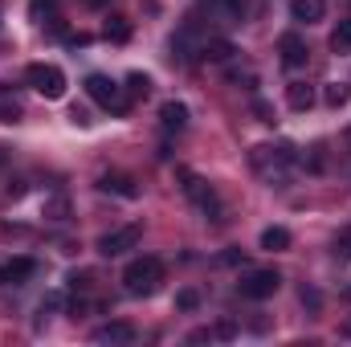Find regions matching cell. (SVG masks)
Instances as JSON below:
<instances>
[{
	"label": "cell",
	"mask_w": 351,
	"mask_h": 347,
	"mask_svg": "<svg viewBox=\"0 0 351 347\" xmlns=\"http://www.w3.org/2000/svg\"><path fill=\"white\" fill-rule=\"evenodd\" d=\"M294 160H298V152H294L290 143H262V147L250 152V164H254L258 176L269 180V184H286V176H290V168H294Z\"/></svg>",
	"instance_id": "obj_1"
},
{
	"label": "cell",
	"mask_w": 351,
	"mask_h": 347,
	"mask_svg": "<svg viewBox=\"0 0 351 347\" xmlns=\"http://www.w3.org/2000/svg\"><path fill=\"white\" fill-rule=\"evenodd\" d=\"M160 282H164V261L160 258H135L127 270H123V290L131 294V298H152L156 290H160Z\"/></svg>",
	"instance_id": "obj_2"
},
{
	"label": "cell",
	"mask_w": 351,
	"mask_h": 347,
	"mask_svg": "<svg viewBox=\"0 0 351 347\" xmlns=\"http://www.w3.org/2000/svg\"><path fill=\"white\" fill-rule=\"evenodd\" d=\"M86 94L102 106V110H110V115H127V110H131L127 90L119 86V82H110L106 74H90V78H86Z\"/></svg>",
	"instance_id": "obj_3"
},
{
	"label": "cell",
	"mask_w": 351,
	"mask_h": 347,
	"mask_svg": "<svg viewBox=\"0 0 351 347\" xmlns=\"http://www.w3.org/2000/svg\"><path fill=\"white\" fill-rule=\"evenodd\" d=\"M25 82L37 90L41 98H62V94H66V74H62L58 66H49V62H33V66L25 70Z\"/></svg>",
	"instance_id": "obj_4"
},
{
	"label": "cell",
	"mask_w": 351,
	"mask_h": 347,
	"mask_svg": "<svg viewBox=\"0 0 351 347\" xmlns=\"http://www.w3.org/2000/svg\"><path fill=\"white\" fill-rule=\"evenodd\" d=\"M278 286H282V274H278V270H254V274H245V278L237 282L241 298H250V302L274 298V294H278Z\"/></svg>",
	"instance_id": "obj_5"
},
{
	"label": "cell",
	"mask_w": 351,
	"mask_h": 347,
	"mask_svg": "<svg viewBox=\"0 0 351 347\" xmlns=\"http://www.w3.org/2000/svg\"><path fill=\"white\" fill-rule=\"evenodd\" d=\"M184 192H188V200L204 213V217H213V221H225L221 217V200H217V192L200 180V176H192V172H184Z\"/></svg>",
	"instance_id": "obj_6"
},
{
	"label": "cell",
	"mask_w": 351,
	"mask_h": 347,
	"mask_svg": "<svg viewBox=\"0 0 351 347\" xmlns=\"http://www.w3.org/2000/svg\"><path fill=\"white\" fill-rule=\"evenodd\" d=\"M139 237H143V229H139V225L110 229V233H102V237H98V254H102V258H119V254L135 250V246H139Z\"/></svg>",
	"instance_id": "obj_7"
},
{
	"label": "cell",
	"mask_w": 351,
	"mask_h": 347,
	"mask_svg": "<svg viewBox=\"0 0 351 347\" xmlns=\"http://www.w3.org/2000/svg\"><path fill=\"white\" fill-rule=\"evenodd\" d=\"M278 53H282V66H286V70L306 66V41H302L298 33H282V37H278Z\"/></svg>",
	"instance_id": "obj_8"
},
{
	"label": "cell",
	"mask_w": 351,
	"mask_h": 347,
	"mask_svg": "<svg viewBox=\"0 0 351 347\" xmlns=\"http://www.w3.org/2000/svg\"><path fill=\"white\" fill-rule=\"evenodd\" d=\"M98 188H102V192H114V196H123V200H135V196H139L135 180L123 176V172H106L102 180H98Z\"/></svg>",
	"instance_id": "obj_9"
},
{
	"label": "cell",
	"mask_w": 351,
	"mask_h": 347,
	"mask_svg": "<svg viewBox=\"0 0 351 347\" xmlns=\"http://www.w3.org/2000/svg\"><path fill=\"white\" fill-rule=\"evenodd\" d=\"M94 344H135V327L131 323H106L94 331Z\"/></svg>",
	"instance_id": "obj_10"
},
{
	"label": "cell",
	"mask_w": 351,
	"mask_h": 347,
	"mask_svg": "<svg viewBox=\"0 0 351 347\" xmlns=\"http://www.w3.org/2000/svg\"><path fill=\"white\" fill-rule=\"evenodd\" d=\"M323 12H327V0H294L290 4V16L298 25H315V21H323Z\"/></svg>",
	"instance_id": "obj_11"
},
{
	"label": "cell",
	"mask_w": 351,
	"mask_h": 347,
	"mask_svg": "<svg viewBox=\"0 0 351 347\" xmlns=\"http://www.w3.org/2000/svg\"><path fill=\"white\" fill-rule=\"evenodd\" d=\"M160 127H164V131H184V127H188V106H184V102H164V106H160Z\"/></svg>",
	"instance_id": "obj_12"
},
{
	"label": "cell",
	"mask_w": 351,
	"mask_h": 347,
	"mask_svg": "<svg viewBox=\"0 0 351 347\" xmlns=\"http://www.w3.org/2000/svg\"><path fill=\"white\" fill-rule=\"evenodd\" d=\"M237 49H233V41H221V37H213V41H204L200 45V62H229Z\"/></svg>",
	"instance_id": "obj_13"
},
{
	"label": "cell",
	"mask_w": 351,
	"mask_h": 347,
	"mask_svg": "<svg viewBox=\"0 0 351 347\" xmlns=\"http://www.w3.org/2000/svg\"><path fill=\"white\" fill-rule=\"evenodd\" d=\"M286 102H290L294 110H311V106H315V86H306V82H290V86H286Z\"/></svg>",
	"instance_id": "obj_14"
},
{
	"label": "cell",
	"mask_w": 351,
	"mask_h": 347,
	"mask_svg": "<svg viewBox=\"0 0 351 347\" xmlns=\"http://www.w3.org/2000/svg\"><path fill=\"white\" fill-rule=\"evenodd\" d=\"M262 250H290V229L269 225V229L262 233Z\"/></svg>",
	"instance_id": "obj_15"
},
{
	"label": "cell",
	"mask_w": 351,
	"mask_h": 347,
	"mask_svg": "<svg viewBox=\"0 0 351 347\" xmlns=\"http://www.w3.org/2000/svg\"><path fill=\"white\" fill-rule=\"evenodd\" d=\"M204 4H208V12H221L229 25L241 21V0H204Z\"/></svg>",
	"instance_id": "obj_16"
},
{
	"label": "cell",
	"mask_w": 351,
	"mask_h": 347,
	"mask_svg": "<svg viewBox=\"0 0 351 347\" xmlns=\"http://www.w3.org/2000/svg\"><path fill=\"white\" fill-rule=\"evenodd\" d=\"M331 49H335V53H351V16L335 25V33H331Z\"/></svg>",
	"instance_id": "obj_17"
},
{
	"label": "cell",
	"mask_w": 351,
	"mask_h": 347,
	"mask_svg": "<svg viewBox=\"0 0 351 347\" xmlns=\"http://www.w3.org/2000/svg\"><path fill=\"white\" fill-rule=\"evenodd\" d=\"M4 270H8V282H25V278L37 270V261H33V258H12Z\"/></svg>",
	"instance_id": "obj_18"
},
{
	"label": "cell",
	"mask_w": 351,
	"mask_h": 347,
	"mask_svg": "<svg viewBox=\"0 0 351 347\" xmlns=\"http://www.w3.org/2000/svg\"><path fill=\"white\" fill-rule=\"evenodd\" d=\"M152 94V78L147 74H131L127 78V98H147Z\"/></svg>",
	"instance_id": "obj_19"
},
{
	"label": "cell",
	"mask_w": 351,
	"mask_h": 347,
	"mask_svg": "<svg viewBox=\"0 0 351 347\" xmlns=\"http://www.w3.org/2000/svg\"><path fill=\"white\" fill-rule=\"evenodd\" d=\"M106 37H110V41H127V37H131L127 16H110V21H106Z\"/></svg>",
	"instance_id": "obj_20"
},
{
	"label": "cell",
	"mask_w": 351,
	"mask_h": 347,
	"mask_svg": "<svg viewBox=\"0 0 351 347\" xmlns=\"http://www.w3.org/2000/svg\"><path fill=\"white\" fill-rule=\"evenodd\" d=\"M45 217H49V221H66V217H70V204H66V196H53V200L45 204Z\"/></svg>",
	"instance_id": "obj_21"
},
{
	"label": "cell",
	"mask_w": 351,
	"mask_h": 347,
	"mask_svg": "<svg viewBox=\"0 0 351 347\" xmlns=\"http://www.w3.org/2000/svg\"><path fill=\"white\" fill-rule=\"evenodd\" d=\"M62 302H66L62 294H45V298H41V307H37V315H53V311H62Z\"/></svg>",
	"instance_id": "obj_22"
},
{
	"label": "cell",
	"mask_w": 351,
	"mask_h": 347,
	"mask_svg": "<svg viewBox=\"0 0 351 347\" xmlns=\"http://www.w3.org/2000/svg\"><path fill=\"white\" fill-rule=\"evenodd\" d=\"M196 302H200L196 290H180V294H176V307H180V311H196Z\"/></svg>",
	"instance_id": "obj_23"
},
{
	"label": "cell",
	"mask_w": 351,
	"mask_h": 347,
	"mask_svg": "<svg viewBox=\"0 0 351 347\" xmlns=\"http://www.w3.org/2000/svg\"><path fill=\"white\" fill-rule=\"evenodd\" d=\"M254 110H258V119H262V123H274V106H269V102L254 98Z\"/></svg>",
	"instance_id": "obj_24"
},
{
	"label": "cell",
	"mask_w": 351,
	"mask_h": 347,
	"mask_svg": "<svg viewBox=\"0 0 351 347\" xmlns=\"http://www.w3.org/2000/svg\"><path fill=\"white\" fill-rule=\"evenodd\" d=\"M327 102H331V106H343V102H348V90H343V86H331V90H327Z\"/></svg>",
	"instance_id": "obj_25"
},
{
	"label": "cell",
	"mask_w": 351,
	"mask_h": 347,
	"mask_svg": "<svg viewBox=\"0 0 351 347\" xmlns=\"http://www.w3.org/2000/svg\"><path fill=\"white\" fill-rule=\"evenodd\" d=\"M16 115H21L16 106H0V123H16Z\"/></svg>",
	"instance_id": "obj_26"
},
{
	"label": "cell",
	"mask_w": 351,
	"mask_h": 347,
	"mask_svg": "<svg viewBox=\"0 0 351 347\" xmlns=\"http://www.w3.org/2000/svg\"><path fill=\"white\" fill-rule=\"evenodd\" d=\"M41 4H45V8H53L58 0H33V8H37V12H41Z\"/></svg>",
	"instance_id": "obj_27"
},
{
	"label": "cell",
	"mask_w": 351,
	"mask_h": 347,
	"mask_svg": "<svg viewBox=\"0 0 351 347\" xmlns=\"http://www.w3.org/2000/svg\"><path fill=\"white\" fill-rule=\"evenodd\" d=\"M0 286H8V270L4 265H0Z\"/></svg>",
	"instance_id": "obj_28"
},
{
	"label": "cell",
	"mask_w": 351,
	"mask_h": 347,
	"mask_svg": "<svg viewBox=\"0 0 351 347\" xmlns=\"http://www.w3.org/2000/svg\"><path fill=\"white\" fill-rule=\"evenodd\" d=\"M86 4H94V8H102V4H106V0H86Z\"/></svg>",
	"instance_id": "obj_29"
},
{
	"label": "cell",
	"mask_w": 351,
	"mask_h": 347,
	"mask_svg": "<svg viewBox=\"0 0 351 347\" xmlns=\"http://www.w3.org/2000/svg\"><path fill=\"white\" fill-rule=\"evenodd\" d=\"M348 143H351V139H348Z\"/></svg>",
	"instance_id": "obj_30"
}]
</instances>
